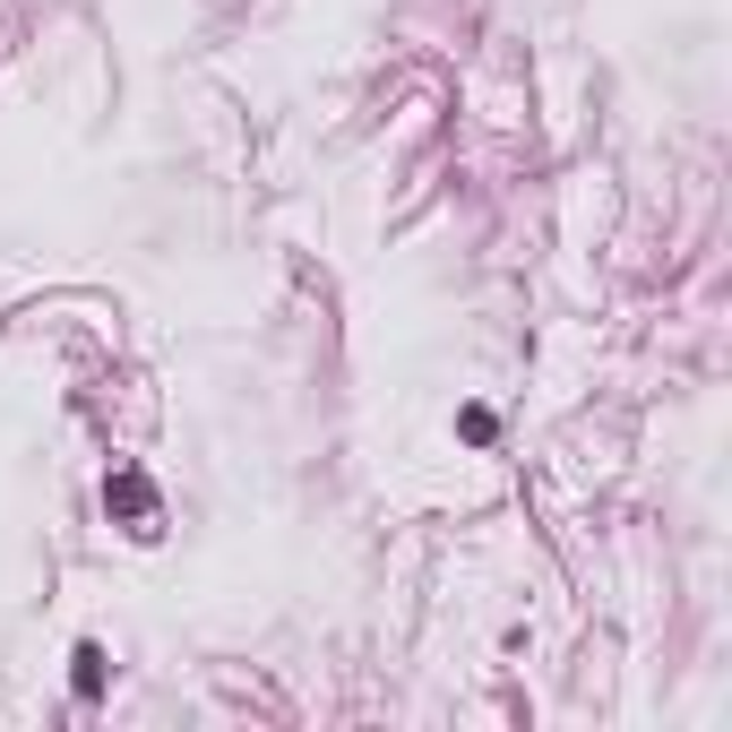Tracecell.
<instances>
[{"label":"cell","instance_id":"obj_1","mask_svg":"<svg viewBox=\"0 0 732 732\" xmlns=\"http://www.w3.org/2000/svg\"><path fill=\"white\" fill-rule=\"evenodd\" d=\"M103 690V646H78V699H96Z\"/></svg>","mask_w":732,"mask_h":732},{"label":"cell","instance_id":"obj_2","mask_svg":"<svg viewBox=\"0 0 732 732\" xmlns=\"http://www.w3.org/2000/svg\"><path fill=\"white\" fill-rule=\"evenodd\" d=\"M112 499H121V508H130V517H147V508H156V492H147V483H138V474H121V483H112Z\"/></svg>","mask_w":732,"mask_h":732}]
</instances>
